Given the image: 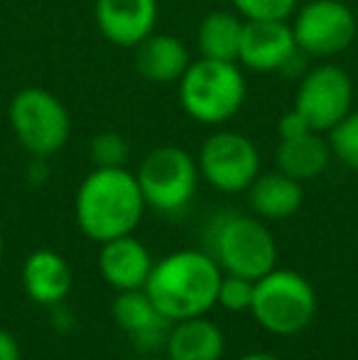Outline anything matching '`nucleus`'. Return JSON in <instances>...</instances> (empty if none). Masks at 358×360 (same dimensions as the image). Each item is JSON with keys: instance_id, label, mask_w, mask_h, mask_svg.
<instances>
[{"instance_id": "6ab92c4d", "label": "nucleus", "mask_w": 358, "mask_h": 360, "mask_svg": "<svg viewBox=\"0 0 358 360\" xmlns=\"http://www.w3.org/2000/svg\"><path fill=\"white\" fill-rule=\"evenodd\" d=\"M331 157L334 155H331L329 140L321 138V133H307L300 138L280 140L275 147V167L297 181H309L321 176L329 167Z\"/></svg>"}, {"instance_id": "9d476101", "label": "nucleus", "mask_w": 358, "mask_h": 360, "mask_svg": "<svg viewBox=\"0 0 358 360\" xmlns=\"http://www.w3.org/2000/svg\"><path fill=\"white\" fill-rule=\"evenodd\" d=\"M354 79L339 64H317L300 79L295 108L309 120L312 130L329 133L354 110Z\"/></svg>"}, {"instance_id": "ddd939ff", "label": "nucleus", "mask_w": 358, "mask_h": 360, "mask_svg": "<svg viewBox=\"0 0 358 360\" xmlns=\"http://www.w3.org/2000/svg\"><path fill=\"white\" fill-rule=\"evenodd\" d=\"M110 311H113L115 326L123 333H128L138 348H143V351H155L158 346L165 348V338H167L172 321L160 314V309L155 307V302L148 297L145 289L118 292Z\"/></svg>"}, {"instance_id": "6e6552de", "label": "nucleus", "mask_w": 358, "mask_h": 360, "mask_svg": "<svg viewBox=\"0 0 358 360\" xmlns=\"http://www.w3.org/2000/svg\"><path fill=\"white\" fill-rule=\"evenodd\" d=\"M295 42L305 57L331 59L356 42V15L344 0H309L292 15Z\"/></svg>"}, {"instance_id": "bb28decb", "label": "nucleus", "mask_w": 358, "mask_h": 360, "mask_svg": "<svg viewBox=\"0 0 358 360\" xmlns=\"http://www.w3.org/2000/svg\"><path fill=\"white\" fill-rule=\"evenodd\" d=\"M236 360H282V358L272 356V353L255 351V353H245V356H241V358H236Z\"/></svg>"}, {"instance_id": "4be33fe9", "label": "nucleus", "mask_w": 358, "mask_h": 360, "mask_svg": "<svg viewBox=\"0 0 358 360\" xmlns=\"http://www.w3.org/2000/svg\"><path fill=\"white\" fill-rule=\"evenodd\" d=\"M326 140H329L331 155L349 169L358 172V110H351L339 125H334Z\"/></svg>"}, {"instance_id": "a211bd4d", "label": "nucleus", "mask_w": 358, "mask_h": 360, "mask_svg": "<svg viewBox=\"0 0 358 360\" xmlns=\"http://www.w3.org/2000/svg\"><path fill=\"white\" fill-rule=\"evenodd\" d=\"M248 204L253 214L263 221H285L295 216L305 204V189L302 181L275 172H260L258 179L248 186Z\"/></svg>"}, {"instance_id": "9b49d317", "label": "nucleus", "mask_w": 358, "mask_h": 360, "mask_svg": "<svg viewBox=\"0 0 358 360\" xmlns=\"http://www.w3.org/2000/svg\"><path fill=\"white\" fill-rule=\"evenodd\" d=\"M305 54L297 49L290 20H245L238 64L250 72H290Z\"/></svg>"}, {"instance_id": "f257e3e1", "label": "nucleus", "mask_w": 358, "mask_h": 360, "mask_svg": "<svg viewBox=\"0 0 358 360\" xmlns=\"http://www.w3.org/2000/svg\"><path fill=\"white\" fill-rule=\"evenodd\" d=\"M145 209L138 176L125 167H94L74 199L79 231L96 243L130 236L143 221Z\"/></svg>"}, {"instance_id": "a878e982", "label": "nucleus", "mask_w": 358, "mask_h": 360, "mask_svg": "<svg viewBox=\"0 0 358 360\" xmlns=\"http://www.w3.org/2000/svg\"><path fill=\"white\" fill-rule=\"evenodd\" d=\"M0 360H23L18 338L5 328H0Z\"/></svg>"}, {"instance_id": "dca6fc26", "label": "nucleus", "mask_w": 358, "mask_h": 360, "mask_svg": "<svg viewBox=\"0 0 358 360\" xmlns=\"http://www.w3.org/2000/svg\"><path fill=\"white\" fill-rule=\"evenodd\" d=\"M23 287L34 304L57 307L72 289V267L59 252L39 248L30 252L23 265Z\"/></svg>"}, {"instance_id": "1a4fd4ad", "label": "nucleus", "mask_w": 358, "mask_h": 360, "mask_svg": "<svg viewBox=\"0 0 358 360\" xmlns=\"http://www.w3.org/2000/svg\"><path fill=\"white\" fill-rule=\"evenodd\" d=\"M201 179L221 194H241L260 174L258 145L236 130H216L204 140L196 157Z\"/></svg>"}, {"instance_id": "5701e85b", "label": "nucleus", "mask_w": 358, "mask_h": 360, "mask_svg": "<svg viewBox=\"0 0 358 360\" xmlns=\"http://www.w3.org/2000/svg\"><path fill=\"white\" fill-rule=\"evenodd\" d=\"M253 294H255V282L245 280L238 275H224L219 285V299L216 304L224 307L231 314L250 311L253 307Z\"/></svg>"}, {"instance_id": "423d86ee", "label": "nucleus", "mask_w": 358, "mask_h": 360, "mask_svg": "<svg viewBox=\"0 0 358 360\" xmlns=\"http://www.w3.org/2000/svg\"><path fill=\"white\" fill-rule=\"evenodd\" d=\"M13 135L34 160L57 155L72 135V115L59 96L39 86H25L10 98Z\"/></svg>"}, {"instance_id": "b1692460", "label": "nucleus", "mask_w": 358, "mask_h": 360, "mask_svg": "<svg viewBox=\"0 0 358 360\" xmlns=\"http://www.w3.org/2000/svg\"><path fill=\"white\" fill-rule=\"evenodd\" d=\"M243 20H292L300 0H231Z\"/></svg>"}, {"instance_id": "39448f33", "label": "nucleus", "mask_w": 358, "mask_h": 360, "mask_svg": "<svg viewBox=\"0 0 358 360\" xmlns=\"http://www.w3.org/2000/svg\"><path fill=\"white\" fill-rule=\"evenodd\" d=\"M250 314L272 336H297L314 321L317 292L300 272L275 267L255 280Z\"/></svg>"}, {"instance_id": "f3484780", "label": "nucleus", "mask_w": 358, "mask_h": 360, "mask_svg": "<svg viewBox=\"0 0 358 360\" xmlns=\"http://www.w3.org/2000/svg\"><path fill=\"white\" fill-rule=\"evenodd\" d=\"M224 351V331L206 316L172 321L165 338L167 360H221Z\"/></svg>"}, {"instance_id": "f8f14e48", "label": "nucleus", "mask_w": 358, "mask_h": 360, "mask_svg": "<svg viewBox=\"0 0 358 360\" xmlns=\"http://www.w3.org/2000/svg\"><path fill=\"white\" fill-rule=\"evenodd\" d=\"M160 18L158 0H96L94 20L110 44L135 49L155 32Z\"/></svg>"}, {"instance_id": "0eeeda50", "label": "nucleus", "mask_w": 358, "mask_h": 360, "mask_svg": "<svg viewBox=\"0 0 358 360\" xmlns=\"http://www.w3.org/2000/svg\"><path fill=\"white\" fill-rule=\"evenodd\" d=\"M138 184L145 204L165 216H177L191 204L199 186V165L184 147L160 145L143 157Z\"/></svg>"}, {"instance_id": "412c9836", "label": "nucleus", "mask_w": 358, "mask_h": 360, "mask_svg": "<svg viewBox=\"0 0 358 360\" xmlns=\"http://www.w3.org/2000/svg\"><path fill=\"white\" fill-rule=\"evenodd\" d=\"M89 155L94 167H125L130 157V143L125 135L115 133V130H103L91 138Z\"/></svg>"}, {"instance_id": "aec40b11", "label": "nucleus", "mask_w": 358, "mask_h": 360, "mask_svg": "<svg viewBox=\"0 0 358 360\" xmlns=\"http://www.w3.org/2000/svg\"><path fill=\"white\" fill-rule=\"evenodd\" d=\"M245 20L236 10H211L196 27L199 57L216 62H238Z\"/></svg>"}, {"instance_id": "f03ea898", "label": "nucleus", "mask_w": 358, "mask_h": 360, "mask_svg": "<svg viewBox=\"0 0 358 360\" xmlns=\"http://www.w3.org/2000/svg\"><path fill=\"white\" fill-rule=\"evenodd\" d=\"M224 270L204 250H177L155 262L145 292L165 319L206 316L216 307Z\"/></svg>"}, {"instance_id": "4468645a", "label": "nucleus", "mask_w": 358, "mask_h": 360, "mask_svg": "<svg viewBox=\"0 0 358 360\" xmlns=\"http://www.w3.org/2000/svg\"><path fill=\"white\" fill-rule=\"evenodd\" d=\"M153 265L155 262L150 250L133 233L101 243L98 272L115 292L145 289V282H148Z\"/></svg>"}, {"instance_id": "cd10ccee", "label": "nucleus", "mask_w": 358, "mask_h": 360, "mask_svg": "<svg viewBox=\"0 0 358 360\" xmlns=\"http://www.w3.org/2000/svg\"><path fill=\"white\" fill-rule=\"evenodd\" d=\"M3 250H5V240H3V231H0V257H3Z\"/></svg>"}, {"instance_id": "393cba45", "label": "nucleus", "mask_w": 358, "mask_h": 360, "mask_svg": "<svg viewBox=\"0 0 358 360\" xmlns=\"http://www.w3.org/2000/svg\"><path fill=\"white\" fill-rule=\"evenodd\" d=\"M307 133H317V130H312L309 120H307L295 105H292L287 113H282V118L277 120V135H280V140L300 138V135H307Z\"/></svg>"}, {"instance_id": "20e7f679", "label": "nucleus", "mask_w": 358, "mask_h": 360, "mask_svg": "<svg viewBox=\"0 0 358 360\" xmlns=\"http://www.w3.org/2000/svg\"><path fill=\"white\" fill-rule=\"evenodd\" d=\"M211 255L226 275L260 280L277 267V243L260 218L226 214L209 231Z\"/></svg>"}, {"instance_id": "7ed1b4c3", "label": "nucleus", "mask_w": 358, "mask_h": 360, "mask_svg": "<svg viewBox=\"0 0 358 360\" xmlns=\"http://www.w3.org/2000/svg\"><path fill=\"white\" fill-rule=\"evenodd\" d=\"M179 105L199 125H224L241 113L248 96L238 62H216L199 57L177 84Z\"/></svg>"}, {"instance_id": "2eb2a0df", "label": "nucleus", "mask_w": 358, "mask_h": 360, "mask_svg": "<svg viewBox=\"0 0 358 360\" xmlns=\"http://www.w3.org/2000/svg\"><path fill=\"white\" fill-rule=\"evenodd\" d=\"M135 52V72L150 84H179L189 64L194 62L179 37L170 32H153L145 37Z\"/></svg>"}]
</instances>
